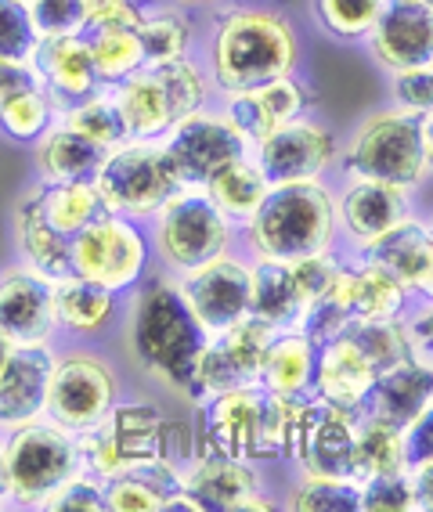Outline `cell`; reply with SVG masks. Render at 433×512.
I'll return each mask as SVG.
<instances>
[{"label":"cell","instance_id":"cell-13","mask_svg":"<svg viewBox=\"0 0 433 512\" xmlns=\"http://www.w3.org/2000/svg\"><path fill=\"white\" fill-rule=\"evenodd\" d=\"M185 491L195 498L199 512H275L282 498L268 487L260 462L217 455V451H192L181 462Z\"/></svg>","mask_w":433,"mask_h":512},{"label":"cell","instance_id":"cell-32","mask_svg":"<svg viewBox=\"0 0 433 512\" xmlns=\"http://www.w3.org/2000/svg\"><path fill=\"white\" fill-rule=\"evenodd\" d=\"M430 217L415 213L412 220H405L401 228H394L387 238H379L376 246L365 256H372L376 264H383L397 282L405 285L408 293L419 296L426 285V271H430Z\"/></svg>","mask_w":433,"mask_h":512},{"label":"cell","instance_id":"cell-26","mask_svg":"<svg viewBox=\"0 0 433 512\" xmlns=\"http://www.w3.org/2000/svg\"><path fill=\"white\" fill-rule=\"evenodd\" d=\"M11 238L22 264L47 275L51 282L73 275V242L58 235L40 210V181H33L11 206Z\"/></svg>","mask_w":433,"mask_h":512},{"label":"cell","instance_id":"cell-55","mask_svg":"<svg viewBox=\"0 0 433 512\" xmlns=\"http://www.w3.org/2000/svg\"><path fill=\"white\" fill-rule=\"evenodd\" d=\"M423 148H426V170L433 177V109L423 116Z\"/></svg>","mask_w":433,"mask_h":512},{"label":"cell","instance_id":"cell-61","mask_svg":"<svg viewBox=\"0 0 433 512\" xmlns=\"http://www.w3.org/2000/svg\"><path fill=\"white\" fill-rule=\"evenodd\" d=\"M430 69H433V65H430Z\"/></svg>","mask_w":433,"mask_h":512},{"label":"cell","instance_id":"cell-46","mask_svg":"<svg viewBox=\"0 0 433 512\" xmlns=\"http://www.w3.org/2000/svg\"><path fill=\"white\" fill-rule=\"evenodd\" d=\"M44 512H109V505H105V480L80 469V473L69 476L51 494V502L44 505Z\"/></svg>","mask_w":433,"mask_h":512},{"label":"cell","instance_id":"cell-9","mask_svg":"<svg viewBox=\"0 0 433 512\" xmlns=\"http://www.w3.org/2000/svg\"><path fill=\"white\" fill-rule=\"evenodd\" d=\"M156 267V246L145 220L102 213L73 238V275L91 278L120 296L134 293Z\"/></svg>","mask_w":433,"mask_h":512},{"label":"cell","instance_id":"cell-58","mask_svg":"<svg viewBox=\"0 0 433 512\" xmlns=\"http://www.w3.org/2000/svg\"><path fill=\"white\" fill-rule=\"evenodd\" d=\"M397 4H426V8H433V0H397Z\"/></svg>","mask_w":433,"mask_h":512},{"label":"cell","instance_id":"cell-21","mask_svg":"<svg viewBox=\"0 0 433 512\" xmlns=\"http://www.w3.org/2000/svg\"><path fill=\"white\" fill-rule=\"evenodd\" d=\"M0 332L11 343L58 339L55 282L22 260L0 271Z\"/></svg>","mask_w":433,"mask_h":512},{"label":"cell","instance_id":"cell-41","mask_svg":"<svg viewBox=\"0 0 433 512\" xmlns=\"http://www.w3.org/2000/svg\"><path fill=\"white\" fill-rule=\"evenodd\" d=\"M152 73L159 76V83L166 87L170 101H174V112L177 119L188 116V112H199L206 105L221 98L217 94V83H213L210 69L199 55H188L181 62H166V65H148Z\"/></svg>","mask_w":433,"mask_h":512},{"label":"cell","instance_id":"cell-18","mask_svg":"<svg viewBox=\"0 0 433 512\" xmlns=\"http://www.w3.org/2000/svg\"><path fill=\"white\" fill-rule=\"evenodd\" d=\"M195 448L217 451V455L249 458L257 462L260 448V412H264V386H239L228 394L206 397L195 404Z\"/></svg>","mask_w":433,"mask_h":512},{"label":"cell","instance_id":"cell-17","mask_svg":"<svg viewBox=\"0 0 433 512\" xmlns=\"http://www.w3.org/2000/svg\"><path fill=\"white\" fill-rule=\"evenodd\" d=\"M177 289L185 296L188 311L206 329V336L224 332L249 318V253L231 249L192 267L185 275H174Z\"/></svg>","mask_w":433,"mask_h":512},{"label":"cell","instance_id":"cell-27","mask_svg":"<svg viewBox=\"0 0 433 512\" xmlns=\"http://www.w3.org/2000/svg\"><path fill=\"white\" fill-rule=\"evenodd\" d=\"M430 401H433V361H426L419 354H408L376 375V383H372L369 397L361 404V412L376 415L383 422H394V426H405Z\"/></svg>","mask_w":433,"mask_h":512},{"label":"cell","instance_id":"cell-33","mask_svg":"<svg viewBox=\"0 0 433 512\" xmlns=\"http://www.w3.org/2000/svg\"><path fill=\"white\" fill-rule=\"evenodd\" d=\"M141 44H145V65H166L181 62L188 55H199V37L203 29L195 26L192 11L177 8V4H159L152 0L145 19L138 26Z\"/></svg>","mask_w":433,"mask_h":512},{"label":"cell","instance_id":"cell-22","mask_svg":"<svg viewBox=\"0 0 433 512\" xmlns=\"http://www.w3.org/2000/svg\"><path fill=\"white\" fill-rule=\"evenodd\" d=\"M58 339L47 343H15L8 365L0 372V433L44 419L47 390L58 361Z\"/></svg>","mask_w":433,"mask_h":512},{"label":"cell","instance_id":"cell-53","mask_svg":"<svg viewBox=\"0 0 433 512\" xmlns=\"http://www.w3.org/2000/svg\"><path fill=\"white\" fill-rule=\"evenodd\" d=\"M0 509H15L8 487V462H4V433H0Z\"/></svg>","mask_w":433,"mask_h":512},{"label":"cell","instance_id":"cell-7","mask_svg":"<svg viewBox=\"0 0 433 512\" xmlns=\"http://www.w3.org/2000/svg\"><path fill=\"white\" fill-rule=\"evenodd\" d=\"M156 264L166 275H185L213 256L239 246V224L224 217L203 188H181L156 217L148 220Z\"/></svg>","mask_w":433,"mask_h":512},{"label":"cell","instance_id":"cell-34","mask_svg":"<svg viewBox=\"0 0 433 512\" xmlns=\"http://www.w3.org/2000/svg\"><path fill=\"white\" fill-rule=\"evenodd\" d=\"M203 192H206V199L224 213V217L235 220V224L242 228V224L260 210V202L268 199L271 181L257 166L253 152H246V156L224 163L221 170L203 184Z\"/></svg>","mask_w":433,"mask_h":512},{"label":"cell","instance_id":"cell-45","mask_svg":"<svg viewBox=\"0 0 433 512\" xmlns=\"http://www.w3.org/2000/svg\"><path fill=\"white\" fill-rule=\"evenodd\" d=\"M37 29L29 19V4L0 0V58L4 62H29L37 51Z\"/></svg>","mask_w":433,"mask_h":512},{"label":"cell","instance_id":"cell-60","mask_svg":"<svg viewBox=\"0 0 433 512\" xmlns=\"http://www.w3.org/2000/svg\"><path fill=\"white\" fill-rule=\"evenodd\" d=\"M22 4H33V0H22Z\"/></svg>","mask_w":433,"mask_h":512},{"label":"cell","instance_id":"cell-44","mask_svg":"<svg viewBox=\"0 0 433 512\" xmlns=\"http://www.w3.org/2000/svg\"><path fill=\"white\" fill-rule=\"evenodd\" d=\"M361 512H419L412 469H394L361 480Z\"/></svg>","mask_w":433,"mask_h":512},{"label":"cell","instance_id":"cell-42","mask_svg":"<svg viewBox=\"0 0 433 512\" xmlns=\"http://www.w3.org/2000/svg\"><path fill=\"white\" fill-rule=\"evenodd\" d=\"M58 119H62L65 127L80 130L83 138L98 141L102 148L120 145V141L127 138L109 87H102V91H94L91 98H83V101H76V105H69V109H62L58 112Z\"/></svg>","mask_w":433,"mask_h":512},{"label":"cell","instance_id":"cell-51","mask_svg":"<svg viewBox=\"0 0 433 512\" xmlns=\"http://www.w3.org/2000/svg\"><path fill=\"white\" fill-rule=\"evenodd\" d=\"M29 83H37L33 80L29 62H4V58H0V105H4L15 91L29 87Z\"/></svg>","mask_w":433,"mask_h":512},{"label":"cell","instance_id":"cell-24","mask_svg":"<svg viewBox=\"0 0 433 512\" xmlns=\"http://www.w3.org/2000/svg\"><path fill=\"white\" fill-rule=\"evenodd\" d=\"M33 80L51 94L58 112L76 105V101L91 98L94 91H102V76L94 69L91 47L83 33H69V37H40L37 51L29 58Z\"/></svg>","mask_w":433,"mask_h":512},{"label":"cell","instance_id":"cell-54","mask_svg":"<svg viewBox=\"0 0 433 512\" xmlns=\"http://www.w3.org/2000/svg\"><path fill=\"white\" fill-rule=\"evenodd\" d=\"M170 4H177V8L192 11V15H210V11H217L221 4H228V0H170Z\"/></svg>","mask_w":433,"mask_h":512},{"label":"cell","instance_id":"cell-50","mask_svg":"<svg viewBox=\"0 0 433 512\" xmlns=\"http://www.w3.org/2000/svg\"><path fill=\"white\" fill-rule=\"evenodd\" d=\"M401 433H405L408 469L433 462V401L426 404V408L419 415H415V419H408L405 426H401Z\"/></svg>","mask_w":433,"mask_h":512},{"label":"cell","instance_id":"cell-35","mask_svg":"<svg viewBox=\"0 0 433 512\" xmlns=\"http://www.w3.org/2000/svg\"><path fill=\"white\" fill-rule=\"evenodd\" d=\"M40 210L47 224L73 242L83 228H91L102 217L105 199L94 181H65V184H44L40 181Z\"/></svg>","mask_w":433,"mask_h":512},{"label":"cell","instance_id":"cell-5","mask_svg":"<svg viewBox=\"0 0 433 512\" xmlns=\"http://www.w3.org/2000/svg\"><path fill=\"white\" fill-rule=\"evenodd\" d=\"M336 177H372V181L405 184V188H423L430 181L423 148V116L397 109V105H379L347 130L340 138V159H336Z\"/></svg>","mask_w":433,"mask_h":512},{"label":"cell","instance_id":"cell-43","mask_svg":"<svg viewBox=\"0 0 433 512\" xmlns=\"http://www.w3.org/2000/svg\"><path fill=\"white\" fill-rule=\"evenodd\" d=\"M354 339H358L361 347H365V354L376 361V368L383 372V368H390L394 361H401V357L415 354L412 347V332H408L405 318H387V321H354L351 329Z\"/></svg>","mask_w":433,"mask_h":512},{"label":"cell","instance_id":"cell-23","mask_svg":"<svg viewBox=\"0 0 433 512\" xmlns=\"http://www.w3.org/2000/svg\"><path fill=\"white\" fill-rule=\"evenodd\" d=\"M127 296L83 275H65L55 282L58 343H105L120 332Z\"/></svg>","mask_w":433,"mask_h":512},{"label":"cell","instance_id":"cell-56","mask_svg":"<svg viewBox=\"0 0 433 512\" xmlns=\"http://www.w3.org/2000/svg\"><path fill=\"white\" fill-rule=\"evenodd\" d=\"M11 350H15V343H11V339L4 336V332H0V372H4V365H8Z\"/></svg>","mask_w":433,"mask_h":512},{"label":"cell","instance_id":"cell-2","mask_svg":"<svg viewBox=\"0 0 433 512\" xmlns=\"http://www.w3.org/2000/svg\"><path fill=\"white\" fill-rule=\"evenodd\" d=\"M199 58L210 69L217 94H235L275 76L300 73L304 40L286 11L260 0H228L199 37Z\"/></svg>","mask_w":433,"mask_h":512},{"label":"cell","instance_id":"cell-59","mask_svg":"<svg viewBox=\"0 0 433 512\" xmlns=\"http://www.w3.org/2000/svg\"><path fill=\"white\" fill-rule=\"evenodd\" d=\"M426 217H430V224H433V213H426Z\"/></svg>","mask_w":433,"mask_h":512},{"label":"cell","instance_id":"cell-12","mask_svg":"<svg viewBox=\"0 0 433 512\" xmlns=\"http://www.w3.org/2000/svg\"><path fill=\"white\" fill-rule=\"evenodd\" d=\"M415 213V188L372 177H336V235L347 253H369L379 238H387Z\"/></svg>","mask_w":433,"mask_h":512},{"label":"cell","instance_id":"cell-36","mask_svg":"<svg viewBox=\"0 0 433 512\" xmlns=\"http://www.w3.org/2000/svg\"><path fill=\"white\" fill-rule=\"evenodd\" d=\"M408 469L405 458V433L394 422H383L376 415H358V433H354V480H369L379 473Z\"/></svg>","mask_w":433,"mask_h":512},{"label":"cell","instance_id":"cell-48","mask_svg":"<svg viewBox=\"0 0 433 512\" xmlns=\"http://www.w3.org/2000/svg\"><path fill=\"white\" fill-rule=\"evenodd\" d=\"M390 105L412 112V116H426L433 109V69H405V73H390Z\"/></svg>","mask_w":433,"mask_h":512},{"label":"cell","instance_id":"cell-38","mask_svg":"<svg viewBox=\"0 0 433 512\" xmlns=\"http://www.w3.org/2000/svg\"><path fill=\"white\" fill-rule=\"evenodd\" d=\"M289 512H361V480L354 476L293 473V484L282 494Z\"/></svg>","mask_w":433,"mask_h":512},{"label":"cell","instance_id":"cell-10","mask_svg":"<svg viewBox=\"0 0 433 512\" xmlns=\"http://www.w3.org/2000/svg\"><path fill=\"white\" fill-rule=\"evenodd\" d=\"M94 184L105 199V210L145 220V224L181 192L163 141L141 138H123L120 145H112Z\"/></svg>","mask_w":433,"mask_h":512},{"label":"cell","instance_id":"cell-30","mask_svg":"<svg viewBox=\"0 0 433 512\" xmlns=\"http://www.w3.org/2000/svg\"><path fill=\"white\" fill-rule=\"evenodd\" d=\"M109 148L98 141L83 138L80 130L65 127L55 119L47 127L44 138L33 145V166H37V181L44 184H65V181H94L102 170V159Z\"/></svg>","mask_w":433,"mask_h":512},{"label":"cell","instance_id":"cell-52","mask_svg":"<svg viewBox=\"0 0 433 512\" xmlns=\"http://www.w3.org/2000/svg\"><path fill=\"white\" fill-rule=\"evenodd\" d=\"M415 502H419V512H433V462L426 466H415Z\"/></svg>","mask_w":433,"mask_h":512},{"label":"cell","instance_id":"cell-29","mask_svg":"<svg viewBox=\"0 0 433 512\" xmlns=\"http://www.w3.org/2000/svg\"><path fill=\"white\" fill-rule=\"evenodd\" d=\"M112 91L116 101V112H120L123 134L127 138H141V141H163V134L177 123L174 101L166 94V87L159 83V76L152 69H141V73L120 80Z\"/></svg>","mask_w":433,"mask_h":512},{"label":"cell","instance_id":"cell-15","mask_svg":"<svg viewBox=\"0 0 433 512\" xmlns=\"http://www.w3.org/2000/svg\"><path fill=\"white\" fill-rule=\"evenodd\" d=\"M358 415L351 408H332L318 397H300L289 440L286 466L293 473H318V476H351L354 466V433Z\"/></svg>","mask_w":433,"mask_h":512},{"label":"cell","instance_id":"cell-14","mask_svg":"<svg viewBox=\"0 0 433 512\" xmlns=\"http://www.w3.org/2000/svg\"><path fill=\"white\" fill-rule=\"evenodd\" d=\"M253 159L271 184H293L329 177L340 159V134L318 112L293 119L286 127L271 130L268 138L253 141Z\"/></svg>","mask_w":433,"mask_h":512},{"label":"cell","instance_id":"cell-28","mask_svg":"<svg viewBox=\"0 0 433 512\" xmlns=\"http://www.w3.org/2000/svg\"><path fill=\"white\" fill-rule=\"evenodd\" d=\"M249 318L264 321L275 332L304 329L307 300L296 285L289 260L249 256Z\"/></svg>","mask_w":433,"mask_h":512},{"label":"cell","instance_id":"cell-49","mask_svg":"<svg viewBox=\"0 0 433 512\" xmlns=\"http://www.w3.org/2000/svg\"><path fill=\"white\" fill-rule=\"evenodd\" d=\"M87 29L94 26H141L152 0H80Z\"/></svg>","mask_w":433,"mask_h":512},{"label":"cell","instance_id":"cell-37","mask_svg":"<svg viewBox=\"0 0 433 512\" xmlns=\"http://www.w3.org/2000/svg\"><path fill=\"white\" fill-rule=\"evenodd\" d=\"M83 37L91 47L102 87H116L120 80L145 69V44H141V33L134 26H94Z\"/></svg>","mask_w":433,"mask_h":512},{"label":"cell","instance_id":"cell-47","mask_svg":"<svg viewBox=\"0 0 433 512\" xmlns=\"http://www.w3.org/2000/svg\"><path fill=\"white\" fill-rule=\"evenodd\" d=\"M29 19L37 37H69V33H87V15L80 0H33Z\"/></svg>","mask_w":433,"mask_h":512},{"label":"cell","instance_id":"cell-19","mask_svg":"<svg viewBox=\"0 0 433 512\" xmlns=\"http://www.w3.org/2000/svg\"><path fill=\"white\" fill-rule=\"evenodd\" d=\"M221 105L253 145V141L268 138L271 130L286 127L293 119L318 109V91L307 76L289 73L275 76L268 83H257V87H246V91L221 94Z\"/></svg>","mask_w":433,"mask_h":512},{"label":"cell","instance_id":"cell-16","mask_svg":"<svg viewBox=\"0 0 433 512\" xmlns=\"http://www.w3.org/2000/svg\"><path fill=\"white\" fill-rule=\"evenodd\" d=\"M271 336H275V329L257 318H246L224 332H213L206 339L199 365H195V383H192L188 408L203 404L206 397L239 390V386H257Z\"/></svg>","mask_w":433,"mask_h":512},{"label":"cell","instance_id":"cell-11","mask_svg":"<svg viewBox=\"0 0 433 512\" xmlns=\"http://www.w3.org/2000/svg\"><path fill=\"white\" fill-rule=\"evenodd\" d=\"M166 159L174 166L181 188H203L224 163L246 156L249 138L224 112L221 98L199 112H188L163 134Z\"/></svg>","mask_w":433,"mask_h":512},{"label":"cell","instance_id":"cell-31","mask_svg":"<svg viewBox=\"0 0 433 512\" xmlns=\"http://www.w3.org/2000/svg\"><path fill=\"white\" fill-rule=\"evenodd\" d=\"M314 357H318V343L307 329L275 332L260 368V386L282 397H307L314 379Z\"/></svg>","mask_w":433,"mask_h":512},{"label":"cell","instance_id":"cell-57","mask_svg":"<svg viewBox=\"0 0 433 512\" xmlns=\"http://www.w3.org/2000/svg\"><path fill=\"white\" fill-rule=\"evenodd\" d=\"M419 296H433V231H430V271H426V285Z\"/></svg>","mask_w":433,"mask_h":512},{"label":"cell","instance_id":"cell-4","mask_svg":"<svg viewBox=\"0 0 433 512\" xmlns=\"http://www.w3.org/2000/svg\"><path fill=\"white\" fill-rule=\"evenodd\" d=\"M76 440H80L83 469L102 480L156 466L163 458L185 462L192 455L185 444H177L174 422L166 419L163 408L134 394H123L102 426L80 433Z\"/></svg>","mask_w":433,"mask_h":512},{"label":"cell","instance_id":"cell-25","mask_svg":"<svg viewBox=\"0 0 433 512\" xmlns=\"http://www.w3.org/2000/svg\"><path fill=\"white\" fill-rule=\"evenodd\" d=\"M376 375H379V368H376V361L365 354V347H361L351 332H340V336L318 343L311 397L332 404V408L361 412V404L369 397Z\"/></svg>","mask_w":433,"mask_h":512},{"label":"cell","instance_id":"cell-6","mask_svg":"<svg viewBox=\"0 0 433 512\" xmlns=\"http://www.w3.org/2000/svg\"><path fill=\"white\" fill-rule=\"evenodd\" d=\"M123 394H127L123 368L105 354L102 343H62L51 390H47L44 419L80 437L102 426Z\"/></svg>","mask_w":433,"mask_h":512},{"label":"cell","instance_id":"cell-40","mask_svg":"<svg viewBox=\"0 0 433 512\" xmlns=\"http://www.w3.org/2000/svg\"><path fill=\"white\" fill-rule=\"evenodd\" d=\"M383 8L387 0H311V19L336 44L361 47Z\"/></svg>","mask_w":433,"mask_h":512},{"label":"cell","instance_id":"cell-3","mask_svg":"<svg viewBox=\"0 0 433 512\" xmlns=\"http://www.w3.org/2000/svg\"><path fill=\"white\" fill-rule=\"evenodd\" d=\"M239 246L249 256L271 260H304V256L340 249L336 235V181L271 184L260 210L239 228Z\"/></svg>","mask_w":433,"mask_h":512},{"label":"cell","instance_id":"cell-1","mask_svg":"<svg viewBox=\"0 0 433 512\" xmlns=\"http://www.w3.org/2000/svg\"><path fill=\"white\" fill-rule=\"evenodd\" d=\"M120 347L127 365L163 394L177 401H192L195 365L203 357L206 329L188 311L177 278L152 271L145 282L127 296L120 321Z\"/></svg>","mask_w":433,"mask_h":512},{"label":"cell","instance_id":"cell-39","mask_svg":"<svg viewBox=\"0 0 433 512\" xmlns=\"http://www.w3.org/2000/svg\"><path fill=\"white\" fill-rule=\"evenodd\" d=\"M55 119H58V105L51 101V94H47L40 83H29V87L15 91L0 105V134H4L11 145L33 148Z\"/></svg>","mask_w":433,"mask_h":512},{"label":"cell","instance_id":"cell-8","mask_svg":"<svg viewBox=\"0 0 433 512\" xmlns=\"http://www.w3.org/2000/svg\"><path fill=\"white\" fill-rule=\"evenodd\" d=\"M4 462L15 509L44 512L51 494L83 469L80 440L51 419H33L4 433Z\"/></svg>","mask_w":433,"mask_h":512},{"label":"cell","instance_id":"cell-20","mask_svg":"<svg viewBox=\"0 0 433 512\" xmlns=\"http://www.w3.org/2000/svg\"><path fill=\"white\" fill-rule=\"evenodd\" d=\"M361 47L369 62L387 76L405 73V69H426L433 65V8L387 0V8Z\"/></svg>","mask_w":433,"mask_h":512}]
</instances>
